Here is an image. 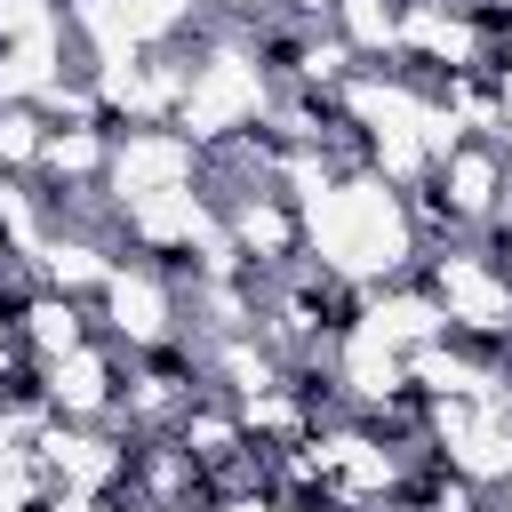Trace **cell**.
I'll use <instances>...</instances> for the list:
<instances>
[{
	"mask_svg": "<svg viewBox=\"0 0 512 512\" xmlns=\"http://www.w3.org/2000/svg\"><path fill=\"white\" fill-rule=\"evenodd\" d=\"M200 160L208 152L176 120H128V128H112L104 184H112V200H144V192H168V184H200Z\"/></svg>",
	"mask_w": 512,
	"mask_h": 512,
	"instance_id": "obj_3",
	"label": "cell"
},
{
	"mask_svg": "<svg viewBox=\"0 0 512 512\" xmlns=\"http://www.w3.org/2000/svg\"><path fill=\"white\" fill-rule=\"evenodd\" d=\"M8 320H16V344H24L32 360H64V352H80V344L96 336V304H80V296H64V288H48V280H40Z\"/></svg>",
	"mask_w": 512,
	"mask_h": 512,
	"instance_id": "obj_5",
	"label": "cell"
},
{
	"mask_svg": "<svg viewBox=\"0 0 512 512\" xmlns=\"http://www.w3.org/2000/svg\"><path fill=\"white\" fill-rule=\"evenodd\" d=\"M208 16H224V24H264L272 0H208Z\"/></svg>",
	"mask_w": 512,
	"mask_h": 512,
	"instance_id": "obj_8",
	"label": "cell"
},
{
	"mask_svg": "<svg viewBox=\"0 0 512 512\" xmlns=\"http://www.w3.org/2000/svg\"><path fill=\"white\" fill-rule=\"evenodd\" d=\"M120 384H128V352H120L112 336H88L80 352L40 360V392H48V408L72 416V424H112Z\"/></svg>",
	"mask_w": 512,
	"mask_h": 512,
	"instance_id": "obj_4",
	"label": "cell"
},
{
	"mask_svg": "<svg viewBox=\"0 0 512 512\" xmlns=\"http://www.w3.org/2000/svg\"><path fill=\"white\" fill-rule=\"evenodd\" d=\"M400 16H408V0H336V32L352 40V56L368 64V56H392L400 48Z\"/></svg>",
	"mask_w": 512,
	"mask_h": 512,
	"instance_id": "obj_7",
	"label": "cell"
},
{
	"mask_svg": "<svg viewBox=\"0 0 512 512\" xmlns=\"http://www.w3.org/2000/svg\"><path fill=\"white\" fill-rule=\"evenodd\" d=\"M104 168H112V128L104 120H72V128H48L32 176L48 192H72V184H104Z\"/></svg>",
	"mask_w": 512,
	"mask_h": 512,
	"instance_id": "obj_6",
	"label": "cell"
},
{
	"mask_svg": "<svg viewBox=\"0 0 512 512\" xmlns=\"http://www.w3.org/2000/svg\"><path fill=\"white\" fill-rule=\"evenodd\" d=\"M272 8H280V16H304V24H328V16H336V0H272Z\"/></svg>",
	"mask_w": 512,
	"mask_h": 512,
	"instance_id": "obj_9",
	"label": "cell"
},
{
	"mask_svg": "<svg viewBox=\"0 0 512 512\" xmlns=\"http://www.w3.org/2000/svg\"><path fill=\"white\" fill-rule=\"evenodd\" d=\"M416 280L440 296L448 336H464V344H512V272H504V248H488V232L480 240H432L424 264H416Z\"/></svg>",
	"mask_w": 512,
	"mask_h": 512,
	"instance_id": "obj_2",
	"label": "cell"
},
{
	"mask_svg": "<svg viewBox=\"0 0 512 512\" xmlns=\"http://www.w3.org/2000/svg\"><path fill=\"white\" fill-rule=\"evenodd\" d=\"M504 160H512V128H504Z\"/></svg>",
	"mask_w": 512,
	"mask_h": 512,
	"instance_id": "obj_10",
	"label": "cell"
},
{
	"mask_svg": "<svg viewBox=\"0 0 512 512\" xmlns=\"http://www.w3.org/2000/svg\"><path fill=\"white\" fill-rule=\"evenodd\" d=\"M304 256L328 264L352 288L408 280L424 264V224H416V208H408V192L392 176L352 168V176H328L304 200Z\"/></svg>",
	"mask_w": 512,
	"mask_h": 512,
	"instance_id": "obj_1",
	"label": "cell"
},
{
	"mask_svg": "<svg viewBox=\"0 0 512 512\" xmlns=\"http://www.w3.org/2000/svg\"><path fill=\"white\" fill-rule=\"evenodd\" d=\"M504 272H512V240H504Z\"/></svg>",
	"mask_w": 512,
	"mask_h": 512,
	"instance_id": "obj_11",
	"label": "cell"
}]
</instances>
